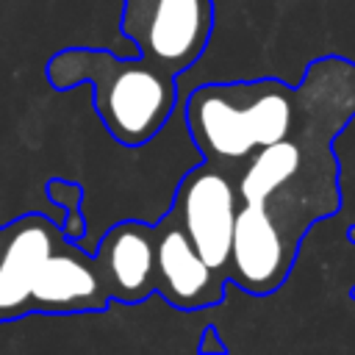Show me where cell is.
<instances>
[{
	"instance_id": "7a4b0ae2",
	"label": "cell",
	"mask_w": 355,
	"mask_h": 355,
	"mask_svg": "<svg viewBox=\"0 0 355 355\" xmlns=\"http://www.w3.org/2000/svg\"><path fill=\"white\" fill-rule=\"evenodd\" d=\"M44 75L55 92L89 83L94 114L125 147L155 139L178 105V75L139 53L122 58L105 47H64L47 58Z\"/></svg>"
},
{
	"instance_id": "5b68a950",
	"label": "cell",
	"mask_w": 355,
	"mask_h": 355,
	"mask_svg": "<svg viewBox=\"0 0 355 355\" xmlns=\"http://www.w3.org/2000/svg\"><path fill=\"white\" fill-rule=\"evenodd\" d=\"M239 202L241 197L236 189V178L202 161L180 178L169 205V211L178 216L186 236L197 247V252L222 277H227L230 266Z\"/></svg>"
},
{
	"instance_id": "52a82bcc",
	"label": "cell",
	"mask_w": 355,
	"mask_h": 355,
	"mask_svg": "<svg viewBox=\"0 0 355 355\" xmlns=\"http://www.w3.org/2000/svg\"><path fill=\"white\" fill-rule=\"evenodd\" d=\"M64 236L47 214L28 211L0 225V322L33 313V291L42 263Z\"/></svg>"
},
{
	"instance_id": "4fadbf2b",
	"label": "cell",
	"mask_w": 355,
	"mask_h": 355,
	"mask_svg": "<svg viewBox=\"0 0 355 355\" xmlns=\"http://www.w3.org/2000/svg\"><path fill=\"white\" fill-rule=\"evenodd\" d=\"M347 239H349V241L355 244V222H352V225L347 227ZM349 294H352V300H355V286H352V291H349Z\"/></svg>"
},
{
	"instance_id": "277c9868",
	"label": "cell",
	"mask_w": 355,
	"mask_h": 355,
	"mask_svg": "<svg viewBox=\"0 0 355 355\" xmlns=\"http://www.w3.org/2000/svg\"><path fill=\"white\" fill-rule=\"evenodd\" d=\"M119 33L172 75L200 61L214 33V0H122Z\"/></svg>"
},
{
	"instance_id": "8fae6325",
	"label": "cell",
	"mask_w": 355,
	"mask_h": 355,
	"mask_svg": "<svg viewBox=\"0 0 355 355\" xmlns=\"http://www.w3.org/2000/svg\"><path fill=\"white\" fill-rule=\"evenodd\" d=\"M47 200L64 211V219L58 222L64 236L69 241H83L86 236V216H83V186L78 180H64V178H50L47 186Z\"/></svg>"
},
{
	"instance_id": "9c48e42d",
	"label": "cell",
	"mask_w": 355,
	"mask_h": 355,
	"mask_svg": "<svg viewBox=\"0 0 355 355\" xmlns=\"http://www.w3.org/2000/svg\"><path fill=\"white\" fill-rule=\"evenodd\" d=\"M111 302V291L100 272L94 252L78 247L67 236L58 239L47 261L42 263L33 313L44 316H69V313H97Z\"/></svg>"
},
{
	"instance_id": "8992f818",
	"label": "cell",
	"mask_w": 355,
	"mask_h": 355,
	"mask_svg": "<svg viewBox=\"0 0 355 355\" xmlns=\"http://www.w3.org/2000/svg\"><path fill=\"white\" fill-rule=\"evenodd\" d=\"M300 244L302 241L286 233L263 205L241 200L236 211L227 280L252 297H266L288 280Z\"/></svg>"
},
{
	"instance_id": "30bf717a",
	"label": "cell",
	"mask_w": 355,
	"mask_h": 355,
	"mask_svg": "<svg viewBox=\"0 0 355 355\" xmlns=\"http://www.w3.org/2000/svg\"><path fill=\"white\" fill-rule=\"evenodd\" d=\"M111 300L122 305L144 302L155 294V227L139 219L116 222L94 250Z\"/></svg>"
},
{
	"instance_id": "ba28073f",
	"label": "cell",
	"mask_w": 355,
	"mask_h": 355,
	"mask_svg": "<svg viewBox=\"0 0 355 355\" xmlns=\"http://www.w3.org/2000/svg\"><path fill=\"white\" fill-rule=\"evenodd\" d=\"M155 294L178 311H202L225 300L227 277L216 275L197 252L183 225L166 211L155 225Z\"/></svg>"
},
{
	"instance_id": "3957f363",
	"label": "cell",
	"mask_w": 355,
	"mask_h": 355,
	"mask_svg": "<svg viewBox=\"0 0 355 355\" xmlns=\"http://www.w3.org/2000/svg\"><path fill=\"white\" fill-rule=\"evenodd\" d=\"M297 86L280 78L200 83L186 100V128L202 161L239 175L244 164L288 136Z\"/></svg>"
},
{
	"instance_id": "6da1fadb",
	"label": "cell",
	"mask_w": 355,
	"mask_h": 355,
	"mask_svg": "<svg viewBox=\"0 0 355 355\" xmlns=\"http://www.w3.org/2000/svg\"><path fill=\"white\" fill-rule=\"evenodd\" d=\"M355 116V61L322 55L308 64L288 136L258 150L236 175L241 200L263 211L297 241L341 208V169L333 150Z\"/></svg>"
},
{
	"instance_id": "7c38bea8",
	"label": "cell",
	"mask_w": 355,
	"mask_h": 355,
	"mask_svg": "<svg viewBox=\"0 0 355 355\" xmlns=\"http://www.w3.org/2000/svg\"><path fill=\"white\" fill-rule=\"evenodd\" d=\"M197 352L200 355H225L227 352V344L219 338V330L211 324V327H205L202 330V338H200V344H197Z\"/></svg>"
}]
</instances>
